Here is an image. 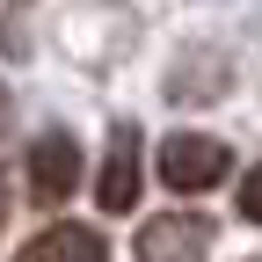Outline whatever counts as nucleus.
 <instances>
[{
	"label": "nucleus",
	"instance_id": "nucleus-2",
	"mask_svg": "<svg viewBox=\"0 0 262 262\" xmlns=\"http://www.w3.org/2000/svg\"><path fill=\"white\" fill-rule=\"evenodd\" d=\"M211 255V219L204 211H160L139 226V262H204Z\"/></svg>",
	"mask_w": 262,
	"mask_h": 262
},
{
	"label": "nucleus",
	"instance_id": "nucleus-8",
	"mask_svg": "<svg viewBox=\"0 0 262 262\" xmlns=\"http://www.w3.org/2000/svg\"><path fill=\"white\" fill-rule=\"evenodd\" d=\"M0 219H8V196H0Z\"/></svg>",
	"mask_w": 262,
	"mask_h": 262
},
{
	"label": "nucleus",
	"instance_id": "nucleus-7",
	"mask_svg": "<svg viewBox=\"0 0 262 262\" xmlns=\"http://www.w3.org/2000/svg\"><path fill=\"white\" fill-rule=\"evenodd\" d=\"M0 131H8V88H0Z\"/></svg>",
	"mask_w": 262,
	"mask_h": 262
},
{
	"label": "nucleus",
	"instance_id": "nucleus-4",
	"mask_svg": "<svg viewBox=\"0 0 262 262\" xmlns=\"http://www.w3.org/2000/svg\"><path fill=\"white\" fill-rule=\"evenodd\" d=\"M139 182H146V168H139V131L117 124V131H110V160H102V175H95L102 211H131V204H139Z\"/></svg>",
	"mask_w": 262,
	"mask_h": 262
},
{
	"label": "nucleus",
	"instance_id": "nucleus-9",
	"mask_svg": "<svg viewBox=\"0 0 262 262\" xmlns=\"http://www.w3.org/2000/svg\"><path fill=\"white\" fill-rule=\"evenodd\" d=\"M248 262H262V255H248Z\"/></svg>",
	"mask_w": 262,
	"mask_h": 262
},
{
	"label": "nucleus",
	"instance_id": "nucleus-5",
	"mask_svg": "<svg viewBox=\"0 0 262 262\" xmlns=\"http://www.w3.org/2000/svg\"><path fill=\"white\" fill-rule=\"evenodd\" d=\"M15 262H110V241L95 233V226H80V219H58V226H44Z\"/></svg>",
	"mask_w": 262,
	"mask_h": 262
},
{
	"label": "nucleus",
	"instance_id": "nucleus-3",
	"mask_svg": "<svg viewBox=\"0 0 262 262\" xmlns=\"http://www.w3.org/2000/svg\"><path fill=\"white\" fill-rule=\"evenodd\" d=\"M80 189V146L66 131H44L29 146V204H66Z\"/></svg>",
	"mask_w": 262,
	"mask_h": 262
},
{
	"label": "nucleus",
	"instance_id": "nucleus-1",
	"mask_svg": "<svg viewBox=\"0 0 262 262\" xmlns=\"http://www.w3.org/2000/svg\"><path fill=\"white\" fill-rule=\"evenodd\" d=\"M160 182L175 196H196V189H219L226 182V146L211 131H175V139H160Z\"/></svg>",
	"mask_w": 262,
	"mask_h": 262
},
{
	"label": "nucleus",
	"instance_id": "nucleus-6",
	"mask_svg": "<svg viewBox=\"0 0 262 262\" xmlns=\"http://www.w3.org/2000/svg\"><path fill=\"white\" fill-rule=\"evenodd\" d=\"M241 219H255V226H262V168H248V175H241Z\"/></svg>",
	"mask_w": 262,
	"mask_h": 262
}]
</instances>
